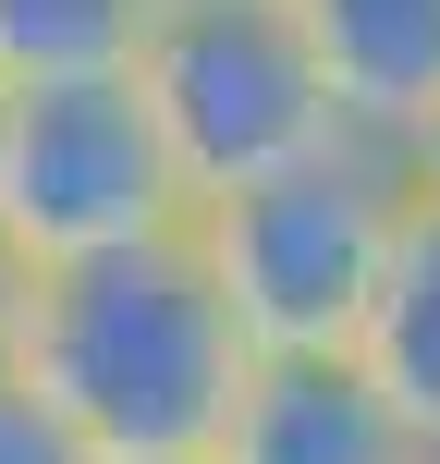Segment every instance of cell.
Segmentation results:
<instances>
[{
  "label": "cell",
  "instance_id": "cell-1",
  "mask_svg": "<svg viewBox=\"0 0 440 464\" xmlns=\"http://www.w3.org/2000/svg\"><path fill=\"white\" fill-rule=\"evenodd\" d=\"M24 379L98 440V464H184L232 440V403L257 379V330L232 318L209 232H147V245L49 256Z\"/></svg>",
  "mask_w": 440,
  "mask_h": 464
},
{
  "label": "cell",
  "instance_id": "cell-2",
  "mask_svg": "<svg viewBox=\"0 0 440 464\" xmlns=\"http://www.w3.org/2000/svg\"><path fill=\"white\" fill-rule=\"evenodd\" d=\"M404 196H416V147L343 135V147H318V160L269 171V184H232V196L196 208V232H209V256H220V294H232V318L257 330V354L367 343Z\"/></svg>",
  "mask_w": 440,
  "mask_h": 464
},
{
  "label": "cell",
  "instance_id": "cell-3",
  "mask_svg": "<svg viewBox=\"0 0 440 464\" xmlns=\"http://www.w3.org/2000/svg\"><path fill=\"white\" fill-rule=\"evenodd\" d=\"M135 86L160 98L171 160L196 171V208L355 135L294 0H160V24L135 49Z\"/></svg>",
  "mask_w": 440,
  "mask_h": 464
},
{
  "label": "cell",
  "instance_id": "cell-4",
  "mask_svg": "<svg viewBox=\"0 0 440 464\" xmlns=\"http://www.w3.org/2000/svg\"><path fill=\"white\" fill-rule=\"evenodd\" d=\"M0 220L37 256H98L196 220V171L171 160V122L135 73H73V86H13L0 122Z\"/></svg>",
  "mask_w": 440,
  "mask_h": 464
},
{
  "label": "cell",
  "instance_id": "cell-5",
  "mask_svg": "<svg viewBox=\"0 0 440 464\" xmlns=\"http://www.w3.org/2000/svg\"><path fill=\"white\" fill-rule=\"evenodd\" d=\"M220 464H440V452L404 416V392L367 367V343H318V354H257Z\"/></svg>",
  "mask_w": 440,
  "mask_h": 464
},
{
  "label": "cell",
  "instance_id": "cell-6",
  "mask_svg": "<svg viewBox=\"0 0 440 464\" xmlns=\"http://www.w3.org/2000/svg\"><path fill=\"white\" fill-rule=\"evenodd\" d=\"M306 37H318L343 122L379 147H416L440 122V0H294Z\"/></svg>",
  "mask_w": 440,
  "mask_h": 464
},
{
  "label": "cell",
  "instance_id": "cell-7",
  "mask_svg": "<svg viewBox=\"0 0 440 464\" xmlns=\"http://www.w3.org/2000/svg\"><path fill=\"white\" fill-rule=\"evenodd\" d=\"M367 367L404 392V416H416L428 452H440V184L428 171H416V196H404L392 269H379V305H367Z\"/></svg>",
  "mask_w": 440,
  "mask_h": 464
},
{
  "label": "cell",
  "instance_id": "cell-8",
  "mask_svg": "<svg viewBox=\"0 0 440 464\" xmlns=\"http://www.w3.org/2000/svg\"><path fill=\"white\" fill-rule=\"evenodd\" d=\"M160 0H0V73L73 86V73H135Z\"/></svg>",
  "mask_w": 440,
  "mask_h": 464
},
{
  "label": "cell",
  "instance_id": "cell-9",
  "mask_svg": "<svg viewBox=\"0 0 440 464\" xmlns=\"http://www.w3.org/2000/svg\"><path fill=\"white\" fill-rule=\"evenodd\" d=\"M0 464H98V440H86L24 367H0Z\"/></svg>",
  "mask_w": 440,
  "mask_h": 464
},
{
  "label": "cell",
  "instance_id": "cell-10",
  "mask_svg": "<svg viewBox=\"0 0 440 464\" xmlns=\"http://www.w3.org/2000/svg\"><path fill=\"white\" fill-rule=\"evenodd\" d=\"M37 281H49V256L24 245L13 220H0V367L24 354V318H37Z\"/></svg>",
  "mask_w": 440,
  "mask_h": 464
},
{
  "label": "cell",
  "instance_id": "cell-11",
  "mask_svg": "<svg viewBox=\"0 0 440 464\" xmlns=\"http://www.w3.org/2000/svg\"><path fill=\"white\" fill-rule=\"evenodd\" d=\"M416 171H428V184H440V122H428V135H416Z\"/></svg>",
  "mask_w": 440,
  "mask_h": 464
},
{
  "label": "cell",
  "instance_id": "cell-12",
  "mask_svg": "<svg viewBox=\"0 0 440 464\" xmlns=\"http://www.w3.org/2000/svg\"><path fill=\"white\" fill-rule=\"evenodd\" d=\"M0 122H13V73H0Z\"/></svg>",
  "mask_w": 440,
  "mask_h": 464
},
{
  "label": "cell",
  "instance_id": "cell-13",
  "mask_svg": "<svg viewBox=\"0 0 440 464\" xmlns=\"http://www.w3.org/2000/svg\"><path fill=\"white\" fill-rule=\"evenodd\" d=\"M184 464H220V452H184Z\"/></svg>",
  "mask_w": 440,
  "mask_h": 464
}]
</instances>
